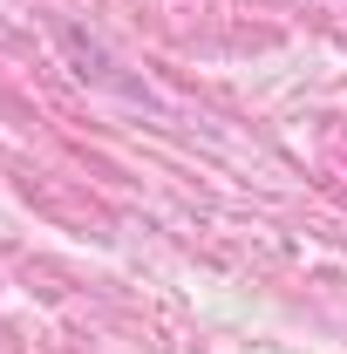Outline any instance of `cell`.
Here are the masks:
<instances>
[]
</instances>
